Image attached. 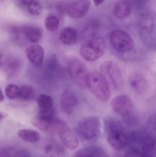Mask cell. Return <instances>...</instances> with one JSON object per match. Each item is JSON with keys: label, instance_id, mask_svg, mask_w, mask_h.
I'll return each instance as SVG.
<instances>
[{"label": "cell", "instance_id": "obj_1", "mask_svg": "<svg viewBox=\"0 0 156 157\" xmlns=\"http://www.w3.org/2000/svg\"><path fill=\"white\" fill-rule=\"evenodd\" d=\"M84 84L89 91L99 101H105L110 98L111 94L110 86L107 80L101 73L93 71L87 74Z\"/></svg>", "mask_w": 156, "mask_h": 157}, {"label": "cell", "instance_id": "obj_2", "mask_svg": "<svg viewBox=\"0 0 156 157\" xmlns=\"http://www.w3.org/2000/svg\"><path fill=\"white\" fill-rule=\"evenodd\" d=\"M32 123L41 131L49 134L58 133L62 127L67 125L62 120L55 117L54 115V109L40 110L38 116L32 120Z\"/></svg>", "mask_w": 156, "mask_h": 157}, {"label": "cell", "instance_id": "obj_3", "mask_svg": "<svg viewBox=\"0 0 156 157\" xmlns=\"http://www.w3.org/2000/svg\"><path fill=\"white\" fill-rule=\"evenodd\" d=\"M106 50V43L101 37H94L86 41L80 49L81 58L87 61H95L102 57Z\"/></svg>", "mask_w": 156, "mask_h": 157}, {"label": "cell", "instance_id": "obj_4", "mask_svg": "<svg viewBox=\"0 0 156 157\" xmlns=\"http://www.w3.org/2000/svg\"><path fill=\"white\" fill-rule=\"evenodd\" d=\"M101 122L98 117H89L80 121L76 127V132L84 140L95 139L100 133Z\"/></svg>", "mask_w": 156, "mask_h": 157}, {"label": "cell", "instance_id": "obj_5", "mask_svg": "<svg viewBox=\"0 0 156 157\" xmlns=\"http://www.w3.org/2000/svg\"><path fill=\"white\" fill-rule=\"evenodd\" d=\"M139 33L142 40L150 46L156 45V16L145 15L139 21Z\"/></svg>", "mask_w": 156, "mask_h": 157}, {"label": "cell", "instance_id": "obj_6", "mask_svg": "<svg viewBox=\"0 0 156 157\" xmlns=\"http://www.w3.org/2000/svg\"><path fill=\"white\" fill-rule=\"evenodd\" d=\"M128 144L133 151L144 155L151 151L154 147L152 139L146 133L140 131H133L128 137Z\"/></svg>", "mask_w": 156, "mask_h": 157}, {"label": "cell", "instance_id": "obj_7", "mask_svg": "<svg viewBox=\"0 0 156 157\" xmlns=\"http://www.w3.org/2000/svg\"><path fill=\"white\" fill-rule=\"evenodd\" d=\"M107 129V141L110 147L117 151L123 150L128 144V136L122 131L119 123L116 121L110 122Z\"/></svg>", "mask_w": 156, "mask_h": 157}, {"label": "cell", "instance_id": "obj_8", "mask_svg": "<svg viewBox=\"0 0 156 157\" xmlns=\"http://www.w3.org/2000/svg\"><path fill=\"white\" fill-rule=\"evenodd\" d=\"M110 41L113 48L122 53L131 52L135 45L134 40L131 35L120 29L113 30L110 33Z\"/></svg>", "mask_w": 156, "mask_h": 157}, {"label": "cell", "instance_id": "obj_9", "mask_svg": "<svg viewBox=\"0 0 156 157\" xmlns=\"http://www.w3.org/2000/svg\"><path fill=\"white\" fill-rule=\"evenodd\" d=\"M100 71L102 75L109 79L113 89L120 88L123 84L122 71L119 66L113 61H106L100 65Z\"/></svg>", "mask_w": 156, "mask_h": 157}, {"label": "cell", "instance_id": "obj_10", "mask_svg": "<svg viewBox=\"0 0 156 157\" xmlns=\"http://www.w3.org/2000/svg\"><path fill=\"white\" fill-rule=\"evenodd\" d=\"M111 107L115 113L122 117L126 122H130L133 103L127 95H118L113 98L111 101Z\"/></svg>", "mask_w": 156, "mask_h": 157}, {"label": "cell", "instance_id": "obj_11", "mask_svg": "<svg viewBox=\"0 0 156 157\" xmlns=\"http://www.w3.org/2000/svg\"><path fill=\"white\" fill-rule=\"evenodd\" d=\"M90 7V0H75L66 6V12L73 18H81L86 15Z\"/></svg>", "mask_w": 156, "mask_h": 157}, {"label": "cell", "instance_id": "obj_12", "mask_svg": "<svg viewBox=\"0 0 156 157\" xmlns=\"http://www.w3.org/2000/svg\"><path fill=\"white\" fill-rule=\"evenodd\" d=\"M79 100L76 97V94L70 89L64 90L61 96L60 105L63 112L67 114L72 113L75 107L78 105Z\"/></svg>", "mask_w": 156, "mask_h": 157}, {"label": "cell", "instance_id": "obj_13", "mask_svg": "<svg viewBox=\"0 0 156 157\" xmlns=\"http://www.w3.org/2000/svg\"><path fill=\"white\" fill-rule=\"evenodd\" d=\"M26 55L28 60L36 68H41L43 65L44 57V50L42 46L38 44L30 45L26 48Z\"/></svg>", "mask_w": 156, "mask_h": 157}, {"label": "cell", "instance_id": "obj_14", "mask_svg": "<svg viewBox=\"0 0 156 157\" xmlns=\"http://www.w3.org/2000/svg\"><path fill=\"white\" fill-rule=\"evenodd\" d=\"M67 71L70 76L77 82H81L85 80L87 76V67L85 64L80 60L73 59L70 61L67 67Z\"/></svg>", "mask_w": 156, "mask_h": 157}, {"label": "cell", "instance_id": "obj_15", "mask_svg": "<svg viewBox=\"0 0 156 157\" xmlns=\"http://www.w3.org/2000/svg\"><path fill=\"white\" fill-rule=\"evenodd\" d=\"M59 137L64 147L70 150L76 149L79 146L78 138L67 125L60 130L58 132Z\"/></svg>", "mask_w": 156, "mask_h": 157}, {"label": "cell", "instance_id": "obj_16", "mask_svg": "<svg viewBox=\"0 0 156 157\" xmlns=\"http://www.w3.org/2000/svg\"><path fill=\"white\" fill-rule=\"evenodd\" d=\"M128 84L137 94H145L148 90V83L147 80L138 72H134L130 75Z\"/></svg>", "mask_w": 156, "mask_h": 157}, {"label": "cell", "instance_id": "obj_17", "mask_svg": "<svg viewBox=\"0 0 156 157\" xmlns=\"http://www.w3.org/2000/svg\"><path fill=\"white\" fill-rule=\"evenodd\" d=\"M26 40L32 43H38L42 39L43 31L41 28L33 25L21 26Z\"/></svg>", "mask_w": 156, "mask_h": 157}, {"label": "cell", "instance_id": "obj_18", "mask_svg": "<svg viewBox=\"0 0 156 157\" xmlns=\"http://www.w3.org/2000/svg\"><path fill=\"white\" fill-rule=\"evenodd\" d=\"M79 35L74 28L68 26L61 30L59 35V39L65 45H73L77 41Z\"/></svg>", "mask_w": 156, "mask_h": 157}, {"label": "cell", "instance_id": "obj_19", "mask_svg": "<svg viewBox=\"0 0 156 157\" xmlns=\"http://www.w3.org/2000/svg\"><path fill=\"white\" fill-rule=\"evenodd\" d=\"M132 11L131 4L128 1H120L114 8V15L118 19L126 18Z\"/></svg>", "mask_w": 156, "mask_h": 157}, {"label": "cell", "instance_id": "obj_20", "mask_svg": "<svg viewBox=\"0 0 156 157\" xmlns=\"http://www.w3.org/2000/svg\"><path fill=\"white\" fill-rule=\"evenodd\" d=\"M18 135L19 138H21L23 141L27 143H37L40 140L41 136L37 131L28 129H21L18 132Z\"/></svg>", "mask_w": 156, "mask_h": 157}, {"label": "cell", "instance_id": "obj_21", "mask_svg": "<svg viewBox=\"0 0 156 157\" xmlns=\"http://www.w3.org/2000/svg\"><path fill=\"white\" fill-rule=\"evenodd\" d=\"M36 98V93L31 86L22 85L19 87L18 98L23 101H32Z\"/></svg>", "mask_w": 156, "mask_h": 157}, {"label": "cell", "instance_id": "obj_22", "mask_svg": "<svg viewBox=\"0 0 156 157\" xmlns=\"http://www.w3.org/2000/svg\"><path fill=\"white\" fill-rule=\"evenodd\" d=\"M38 107L41 110H50L54 108V101L51 97L47 94H41L37 98Z\"/></svg>", "mask_w": 156, "mask_h": 157}, {"label": "cell", "instance_id": "obj_23", "mask_svg": "<svg viewBox=\"0 0 156 157\" xmlns=\"http://www.w3.org/2000/svg\"><path fill=\"white\" fill-rule=\"evenodd\" d=\"M44 25L47 31L51 32H56L60 28V20L55 15H48L46 17Z\"/></svg>", "mask_w": 156, "mask_h": 157}, {"label": "cell", "instance_id": "obj_24", "mask_svg": "<svg viewBox=\"0 0 156 157\" xmlns=\"http://www.w3.org/2000/svg\"><path fill=\"white\" fill-rule=\"evenodd\" d=\"M28 12L32 15H38L41 14L42 8L38 0H28L24 2Z\"/></svg>", "mask_w": 156, "mask_h": 157}, {"label": "cell", "instance_id": "obj_25", "mask_svg": "<svg viewBox=\"0 0 156 157\" xmlns=\"http://www.w3.org/2000/svg\"><path fill=\"white\" fill-rule=\"evenodd\" d=\"M19 62L16 59H11L6 63V71L9 76H12L15 75L19 68Z\"/></svg>", "mask_w": 156, "mask_h": 157}, {"label": "cell", "instance_id": "obj_26", "mask_svg": "<svg viewBox=\"0 0 156 157\" xmlns=\"http://www.w3.org/2000/svg\"><path fill=\"white\" fill-rule=\"evenodd\" d=\"M6 95L9 99L14 100L18 98V92H19V87L15 84H10L6 87Z\"/></svg>", "mask_w": 156, "mask_h": 157}, {"label": "cell", "instance_id": "obj_27", "mask_svg": "<svg viewBox=\"0 0 156 157\" xmlns=\"http://www.w3.org/2000/svg\"><path fill=\"white\" fill-rule=\"evenodd\" d=\"M98 28L96 25H89L83 32V35L85 38H88L89 39L94 38L96 34L97 33Z\"/></svg>", "mask_w": 156, "mask_h": 157}, {"label": "cell", "instance_id": "obj_28", "mask_svg": "<svg viewBox=\"0 0 156 157\" xmlns=\"http://www.w3.org/2000/svg\"><path fill=\"white\" fill-rule=\"evenodd\" d=\"M104 1H105V0H93V2H94L95 6H100L101 4H102V3L104 2Z\"/></svg>", "mask_w": 156, "mask_h": 157}, {"label": "cell", "instance_id": "obj_29", "mask_svg": "<svg viewBox=\"0 0 156 157\" xmlns=\"http://www.w3.org/2000/svg\"><path fill=\"white\" fill-rule=\"evenodd\" d=\"M8 117L7 113H3V112H1L0 111V122H1L2 120H4L5 118H6Z\"/></svg>", "mask_w": 156, "mask_h": 157}, {"label": "cell", "instance_id": "obj_30", "mask_svg": "<svg viewBox=\"0 0 156 157\" xmlns=\"http://www.w3.org/2000/svg\"><path fill=\"white\" fill-rule=\"evenodd\" d=\"M3 99H4V96H3V94L2 92V90H0V102H2L3 101Z\"/></svg>", "mask_w": 156, "mask_h": 157}, {"label": "cell", "instance_id": "obj_31", "mask_svg": "<svg viewBox=\"0 0 156 157\" xmlns=\"http://www.w3.org/2000/svg\"><path fill=\"white\" fill-rule=\"evenodd\" d=\"M2 66H3V62L0 60V67H2Z\"/></svg>", "mask_w": 156, "mask_h": 157}]
</instances>
